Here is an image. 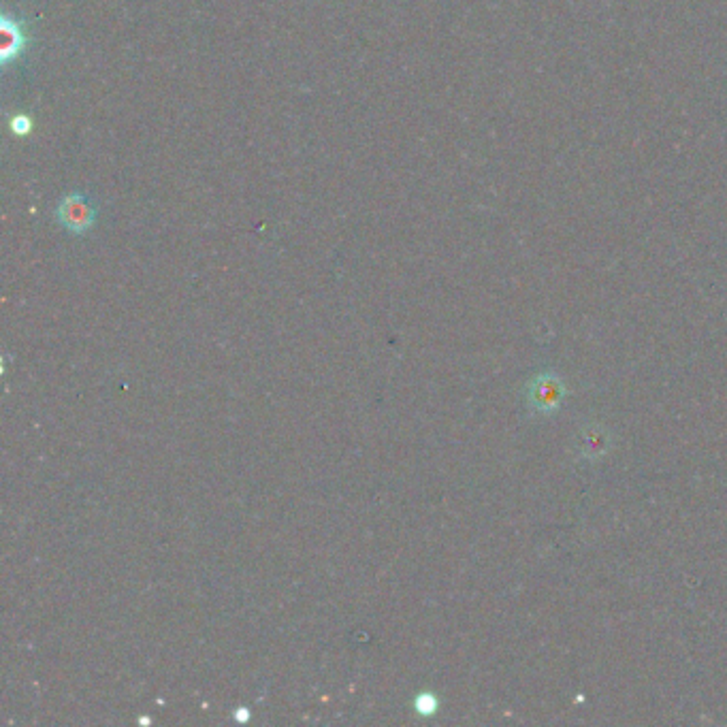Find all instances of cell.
<instances>
[{
    "label": "cell",
    "instance_id": "6da1fadb",
    "mask_svg": "<svg viewBox=\"0 0 727 727\" xmlns=\"http://www.w3.org/2000/svg\"><path fill=\"white\" fill-rule=\"evenodd\" d=\"M565 397V384L557 374H540L527 384V403L533 412H557Z\"/></svg>",
    "mask_w": 727,
    "mask_h": 727
},
{
    "label": "cell",
    "instance_id": "7a4b0ae2",
    "mask_svg": "<svg viewBox=\"0 0 727 727\" xmlns=\"http://www.w3.org/2000/svg\"><path fill=\"white\" fill-rule=\"evenodd\" d=\"M58 222L64 226V229L75 233V235H84L86 231H90L96 220V209L90 205V201L79 195V192H73V195L64 197L58 205Z\"/></svg>",
    "mask_w": 727,
    "mask_h": 727
},
{
    "label": "cell",
    "instance_id": "3957f363",
    "mask_svg": "<svg viewBox=\"0 0 727 727\" xmlns=\"http://www.w3.org/2000/svg\"><path fill=\"white\" fill-rule=\"evenodd\" d=\"M28 43L26 26L22 20H15L11 15H3L0 20V64L9 67L13 60H18Z\"/></svg>",
    "mask_w": 727,
    "mask_h": 727
},
{
    "label": "cell",
    "instance_id": "277c9868",
    "mask_svg": "<svg viewBox=\"0 0 727 727\" xmlns=\"http://www.w3.org/2000/svg\"><path fill=\"white\" fill-rule=\"evenodd\" d=\"M576 448L580 452V457H585V459H597V457L606 455L610 448L608 429L597 423L583 427L576 435Z\"/></svg>",
    "mask_w": 727,
    "mask_h": 727
},
{
    "label": "cell",
    "instance_id": "5b68a950",
    "mask_svg": "<svg viewBox=\"0 0 727 727\" xmlns=\"http://www.w3.org/2000/svg\"><path fill=\"white\" fill-rule=\"evenodd\" d=\"M11 133L18 135V137H28L30 131H32V120L28 116H24V113H18V116H13L11 122Z\"/></svg>",
    "mask_w": 727,
    "mask_h": 727
},
{
    "label": "cell",
    "instance_id": "8992f818",
    "mask_svg": "<svg viewBox=\"0 0 727 727\" xmlns=\"http://www.w3.org/2000/svg\"><path fill=\"white\" fill-rule=\"evenodd\" d=\"M414 706H416V710L420 715H433L435 710H438V700H435L431 693H420V696L414 702Z\"/></svg>",
    "mask_w": 727,
    "mask_h": 727
}]
</instances>
